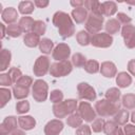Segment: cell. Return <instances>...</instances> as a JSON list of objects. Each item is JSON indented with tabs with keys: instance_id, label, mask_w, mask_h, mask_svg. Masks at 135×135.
I'll use <instances>...</instances> for the list:
<instances>
[{
	"instance_id": "2",
	"label": "cell",
	"mask_w": 135,
	"mask_h": 135,
	"mask_svg": "<svg viewBox=\"0 0 135 135\" xmlns=\"http://www.w3.org/2000/svg\"><path fill=\"white\" fill-rule=\"evenodd\" d=\"M77 109H78V102H77L76 99H73V98L63 100V101H61L59 103H56L52 108L53 114L58 119L64 118V117L69 116V115L77 112L76 111Z\"/></svg>"
},
{
	"instance_id": "26",
	"label": "cell",
	"mask_w": 135,
	"mask_h": 135,
	"mask_svg": "<svg viewBox=\"0 0 135 135\" xmlns=\"http://www.w3.org/2000/svg\"><path fill=\"white\" fill-rule=\"evenodd\" d=\"M35 9V4L32 1L25 0V1H21L18 4V12L24 16L26 15H31Z\"/></svg>"
},
{
	"instance_id": "57",
	"label": "cell",
	"mask_w": 135,
	"mask_h": 135,
	"mask_svg": "<svg viewBox=\"0 0 135 135\" xmlns=\"http://www.w3.org/2000/svg\"><path fill=\"white\" fill-rule=\"evenodd\" d=\"M130 135H135V133H132V134H130Z\"/></svg>"
},
{
	"instance_id": "40",
	"label": "cell",
	"mask_w": 135,
	"mask_h": 135,
	"mask_svg": "<svg viewBox=\"0 0 135 135\" xmlns=\"http://www.w3.org/2000/svg\"><path fill=\"white\" fill-rule=\"evenodd\" d=\"M33 83H34V80H33V78H32L31 76H28V75H22V76L19 78V80L15 83V85L30 89V86L33 85Z\"/></svg>"
},
{
	"instance_id": "11",
	"label": "cell",
	"mask_w": 135,
	"mask_h": 135,
	"mask_svg": "<svg viewBox=\"0 0 135 135\" xmlns=\"http://www.w3.org/2000/svg\"><path fill=\"white\" fill-rule=\"evenodd\" d=\"M121 36L128 49H135V25L126 24L121 28Z\"/></svg>"
},
{
	"instance_id": "39",
	"label": "cell",
	"mask_w": 135,
	"mask_h": 135,
	"mask_svg": "<svg viewBox=\"0 0 135 135\" xmlns=\"http://www.w3.org/2000/svg\"><path fill=\"white\" fill-rule=\"evenodd\" d=\"M118 128V124L114 120H107L103 126V132L105 135H113Z\"/></svg>"
},
{
	"instance_id": "30",
	"label": "cell",
	"mask_w": 135,
	"mask_h": 135,
	"mask_svg": "<svg viewBox=\"0 0 135 135\" xmlns=\"http://www.w3.org/2000/svg\"><path fill=\"white\" fill-rule=\"evenodd\" d=\"M38 46H39V51L41 53H43L45 55H49V54H51V52L53 53L54 42L49 38H42Z\"/></svg>"
},
{
	"instance_id": "13",
	"label": "cell",
	"mask_w": 135,
	"mask_h": 135,
	"mask_svg": "<svg viewBox=\"0 0 135 135\" xmlns=\"http://www.w3.org/2000/svg\"><path fill=\"white\" fill-rule=\"evenodd\" d=\"M18 118L15 116H6L0 124V134H11L18 127Z\"/></svg>"
},
{
	"instance_id": "35",
	"label": "cell",
	"mask_w": 135,
	"mask_h": 135,
	"mask_svg": "<svg viewBox=\"0 0 135 135\" xmlns=\"http://www.w3.org/2000/svg\"><path fill=\"white\" fill-rule=\"evenodd\" d=\"M12 95H13V92L8 88H1L0 89V98H1L0 108L1 109H3L5 107V104L11 100Z\"/></svg>"
},
{
	"instance_id": "23",
	"label": "cell",
	"mask_w": 135,
	"mask_h": 135,
	"mask_svg": "<svg viewBox=\"0 0 135 135\" xmlns=\"http://www.w3.org/2000/svg\"><path fill=\"white\" fill-rule=\"evenodd\" d=\"M0 71L4 72L5 70L8 69V65L12 61V53L7 49H2L0 53Z\"/></svg>"
},
{
	"instance_id": "19",
	"label": "cell",
	"mask_w": 135,
	"mask_h": 135,
	"mask_svg": "<svg viewBox=\"0 0 135 135\" xmlns=\"http://www.w3.org/2000/svg\"><path fill=\"white\" fill-rule=\"evenodd\" d=\"M88 9L82 6V7H77V8H74L71 13V17L72 19L77 23V24H81V23H84L88 19Z\"/></svg>"
},
{
	"instance_id": "25",
	"label": "cell",
	"mask_w": 135,
	"mask_h": 135,
	"mask_svg": "<svg viewBox=\"0 0 135 135\" xmlns=\"http://www.w3.org/2000/svg\"><path fill=\"white\" fill-rule=\"evenodd\" d=\"M130 119V113L127 109H120L115 115H114V121L118 126H124L128 123Z\"/></svg>"
},
{
	"instance_id": "3",
	"label": "cell",
	"mask_w": 135,
	"mask_h": 135,
	"mask_svg": "<svg viewBox=\"0 0 135 135\" xmlns=\"http://www.w3.org/2000/svg\"><path fill=\"white\" fill-rule=\"evenodd\" d=\"M94 109L96 111V114H98L100 117H110L114 116L120 110V104L111 102L108 99L103 98L96 101Z\"/></svg>"
},
{
	"instance_id": "54",
	"label": "cell",
	"mask_w": 135,
	"mask_h": 135,
	"mask_svg": "<svg viewBox=\"0 0 135 135\" xmlns=\"http://www.w3.org/2000/svg\"><path fill=\"white\" fill-rule=\"evenodd\" d=\"M113 135H126V134H124V132H123V130L121 128H118Z\"/></svg>"
},
{
	"instance_id": "7",
	"label": "cell",
	"mask_w": 135,
	"mask_h": 135,
	"mask_svg": "<svg viewBox=\"0 0 135 135\" xmlns=\"http://www.w3.org/2000/svg\"><path fill=\"white\" fill-rule=\"evenodd\" d=\"M103 21H104L103 17H99V16L90 14L88 16L85 23H84L85 31L90 34H93V35L100 33L101 28L103 27Z\"/></svg>"
},
{
	"instance_id": "14",
	"label": "cell",
	"mask_w": 135,
	"mask_h": 135,
	"mask_svg": "<svg viewBox=\"0 0 135 135\" xmlns=\"http://www.w3.org/2000/svg\"><path fill=\"white\" fill-rule=\"evenodd\" d=\"M63 122L61 119H52L44 126V134L45 135H59L63 130Z\"/></svg>"
},
{
	"instance_id": "50",
	"label": "cell",
	"mask_w": 135,
	"mask_h": 135,
	"mask_svg": "<svg viewBox=\"0 0 135 135\" xmlns=\"http://www.w3.org/2000/svg\"><path fill=\"white\" fill-rule=\"evenodd\" d=\"M34 4H35V6H37L39 8H44L50 4V1L49 0H35Z\"/></svg>"
},
{
	"instance_id": "56",
	"label": "cell",
	"mask_w": 135,
	"mask_h": 135,
	"mask_svg": "<svg viewBox=\"0 0 135 135\" xmlns=\"http://www.w3.org/2000/svg\"><path fill=\"white\" fill-rule=\"evenodd\" d=\"M0 135H8V134H0Z\"/></svg>"
},
{
	"instance_id": "41",
	"label": "cell",
	"mask_w": 135,
	"mask_h": 135,
	"mask_svg": "<svg viewBox=\"0 0 135 135\" xmlns=\"http://www.w3.org/2000/svg\"><path fill=\"white\" fill-rule=\"evenodd\" d=\"M30 111V102L27 100H20L16 103V112L20 115L25 114Z\"/></svg>"
},
{
	"instance_id": "43",
	"label": "cell",
	"mask_w": 135,
	"mask_h": 135,
	"mask_svg": "<svg viewBox=\"0 0 135 135\" xmlns=\"http://www.w3.org/2000/svg\"><path fill=\"white\" fill-rule=\"evenodd\" d=\"M7 74H8V76L11 77L13 83H16V82L19 80V78L22 76V72H21V70L18 69V68H16V66L11 68V69L8 70Z\"/></svg>"
},
{
	"instance_id": "47",
	"label": "cell",
	"mask_w": 135,
	"mask_h": 135,
	"mask_svg": "<svg viewBox=\"0 0 135 135\" xmlns=\"http://www.w3.org/2000/svg\"><path fill=\"white\" fill-rule=\"evenodd\" d=\"M116 17H117L116 19L120 22V24H123V25L130 24L131 21H132V18L130 16H128L127 14H124V13H117V16Z\"/></svg>"
},
{
	"instance_id": "4",
	"label": "cell",
	"mask_w": 135,
	"mask_h": 135,
	"mask_svg": "<svg viewBox=\"0 0 135 135\" xmlns=\"http://www.w3.org/2000/svg\"><path fill=\"white\" fill-rule=\"evenodd\" d=\"M32 95L35 101L44 102L49 96V84L43 79H37L32 85Z\"/></svg>"
},
{
	"instance_id": "22",
	"label": "cell",
	"mask_w": 135,
	"mask_h": 135,
	"mask_svg": "<svg viewBox=\"0 0 135 135\" xmlns=\"http://www.w3.org/2000/svg\"><path fill=\"white\" fill-rule=\"evenodd\" d=\"M41 39H40V36L31 32V33H27L24 35L23 37V43L24 45H26L27 47H36L39 45Z\"/></svg>"
},
{
	"instance_id": "48",
	"label": "cell",
	"mask_w": 135,
	"mask_h": 135,
	"mask_svg": "<svg viewBox=\"0 0 135 135\" xmlns=\"http://www.w3.org/2000/svg\"><path fill=\"white\" fill-rule=\"evenodd\" d=\"M123 132L126 135H130L132 133H135V126L132 123H127L123 126Z\"/></svg>"
},
{
	"instance_id": "32",
	"label": "cell",
	"mask_w": 135,
	"mask_h": 135,
	"mask_svg": "<svg viewBox=\"0 0 135 135\" xmlns=\"http://www.w3.org/2000/svg\"><path fill=\"white\" fill-rule=\"evenodd\" d=\"M76 40H77V42H78L79 45L86 46V45L91 44V35H90V33H88L84 30L79 31L76 34Z\"/></svg>"
},
{
	"instance_id": "15",
	"label": "cell",
	"mask_w": 135,
	"mask_h": 135,
	"mask_svg": "<svg viewBox=\"0 0 135 135\" xmlns=\"http://www.w3.org/2000/svg\"><path fill=\"white\" fill-rule=\"evenodd\" d=\"M19 17V14L17 12V9L13 6H7L3 9V12L1 13V18L3 20V22L7 23L8 25L9 24H14L17 19Z\"/></svg>"
},
{
	"instance_id": "46",
	"label": "cell",
	"mask_w": 135,
	"mask_h": 135,
	"mask_svg": "<svg viewBox=\"0 0 135 135\" xmlns=\"http://www.w3.org/2000/svg\"><path fill=\"white\" fill-rule=\"evenodd\" d=\"M13 84V81L11 79V77L8 76L7 73H1L0 74V85L2 88L4 86H9Z\"/></svg>"
},
{
	"instance_id": "17",
	"label": "cell",
	"mask_w": 135,
	"mask_h": 135,
	"mask_svg": "<svg viewBox=\"0 0 135 135\" xmlns=\"http://www.w3.org/2000/svg\"><path fill=\"white\" fill-rule=\"evenodd\" d=\"M84 7L91 12V14L103 17V6L102 2H99L97 0H85L84 1Z\"/></svg>"
},
{
	"instance_id": "36",
	"label": "cell",
	"mask_w": 135,
	"mask_h": 135,
	"mask_svg": "<svg viewBox=\"0 0 135 135\" xmlns=\"http://www.w3.org/2000/svg\"><path fill=\"white\" fill-rule=\"evenodd\" d=\"M32 32L39 35V36H42L45 34L46 32V24L44 21L42 20H35L34 24H33V27H32Z\"/></svg>"
},
{
	"instance_id": "16",
	"label": "cell",
	"mask_w": 135,
	"mask_h": 135,
	"mask_svg": "<svg viewBox=\"0 0 135 135\" xmlns=\"http://www.w3.org/2000/svg\"><path fill=\"white\" fill-rule=\"evenodd\" d=\"M100 74L107 78H113L117 75V68L112 61H103L100 64Z\"/></svg>"
},
{
	"instance_id": "29",
	"label": "cell",
	"mask_w": 135,
	"mask_h": 135,
	"mask_svg": "<svg viewBox=\"0 0 135 135\" xmlns=\"http://www.w3.org/2000/svg\"><path fill=\"white\" fill-rule=\"evenodd\" d=\"M82 121H83V119L81 118V116L78 112H75V113L69 115L66 118V124L71 128H74V129L79 128L82 124Z\"/></svg>"
},
{
	"instance_id": "45",
	"label": "cell",
	"mask_w": 135,
	"mask_h": 135,
	"mask_svg": "<svg viewBox=\"0 0 135 135\" xmlns=\"http://www.w3.org/2000/svg\"><path fill=\"white\" fill-rule=\"evenodd\" d=\"M75 135H92V129L89 124H81L76 129Z\"/></svg>"
},
{
	"instance_id": "52",
	"label": "cell",
	"mask_w": 135,
	"mask_h": 135,
	"mask_svg": "<svg viewBox=\"0 0 135 135\" xmlns=\"http://www.w3.org/2000/svg\"><path fill=\"white\" fill-rule=\"evenodd\" d=\"M0 27H1V31H2V34H1V39H3L6 35V27L3 23H0Z\"/></svg>"
},
{
	"instance_id": "5",
	"label": "cell",
	"mask_w": 135,
	"mask_h": 135,
	"mask_svg": "<svg viewBox=\"0 0 135 135\" xmlns=\"http://www.w3.org/2000/svg\"><path fill=\"white\" fill-rule=\"evenodd\" d=\"M72 71H73V64L70 60L56 61L52 63L50 68V74L55 78L68 76L69 74H71Z\"/></svg>"
},
{
	"instance_id": "18",
	"label": "cell",
	"mask_w": 135,
	"mask_h": 135,
	"mask_svg": "<svg viewBox=\"0 0 135 135\" xmlns=\"http://www.w3.org/2000/svg\"><path fill=\"white\" fill-rule=\"evenodd\" d=\"M18 124L21 130L31 131L36 127V119L31 115H21L18 117Z\"/></svg>"
},
{
	"instance_id": "10",
	"label": "cell",
	"mask_w": 135,
	"mask_h": 135,
	"mask_svg": "<svg viewBox=\"0 0 135 135\" xmlns=\"http://www.w3.org/2000/svg\"><path fill=\"white\" fill-rule=\"evenodd\" d=\"M77 112L80 114L81 118L86 122H93L96 119V111L93 109L89 101H81L78 104Z\"/></svg>"
},
{
	"instance_id": "38",
	"label": "cell",
	"mask_w": 135,
	"mask_h": 135,
	"mask_svg": "<svg viewBox=\"0 0 135 135\" xmlns=\"http://www.w3.org/2000/svg\"><path fill=\"white\" fill-rule=\"evenodd\" d=\"M22 33H23V32L21 31L20 26H19L18 24H16V23L9 24V25L6 26V35H8V36L12 37V38L20 37Z\"/></svg>"
},
{
	"instance_id": "51",
	"label": "cell",
	"mask_w": 135,
	"mask_h": 135,
	"mask_svg": "<svg viewBox=\"0 0 135 135\" xmlns=\"http://www.w3.org/2000/svg\"><path fill=\"white\" fill-rule=\"evenodd\" d=\"M70 4L74 7V8H77V7H82V6H84V1H82V0H76V1H74V0H72L71 2H70Z\"/></svg>"
},
{
	"instance_id": "12",
	"label": "cell",
	"mask_w": 135,
	"mask_h": 135,
	"mask_svg": "<svg viewBox=\"0 0 135 135\" xmlns=\"http://www.w3.org/2000/svg\"><path fill=\"white\" fill-rule=\"evenodd\" d=\"M71 56V47L69 44L61 42L58 43L52 53V57L53 59H55L56 61H63V60H69V57Z\"/></svg>"
},
{
	"instance_id": "42",
	"label": "cell",
	"mask_w": 135,
	"mask_h": 135,
	"mask_svg": "<svg viewBox=\"0 0 135 135\" xmlns=\"http://www.w3.org/2000/svg\"><path fill=\"white\" fill-rule=\"evenodd\" d=\"M63 96H64V95H63L62 91L56 89V90H53V91L50 93V100H51L54 104H56V103H59V102L63 101Z\"/></svg>"
},
{
	"instance_id": "49",
	"label": "cell",
	"mask_w": 135,
	"mask_h": 135,
	"mask_svg": "<svg viewBox=\"0 0 135 135\" xmlns=\"http://www.w3.org/2000/svg\"><path fill=\"white\" fill-rule=\"evenodd\" d=\"M128 71L131 74V76H135V59H131L128 62Z\"/></svg>"
},
{
	"instance_id": "27",
	"label": "cell",
	"mask_w": 135,
	"mask_h": 135,
	"mask_svg": "<svg viewBox=\"0 0 135 135\" xmlns=\"http://www.w3.org/2000/svg\"><path fill=\"white\" fill-rule=\"evenodd\" d=\"M120 96H121V92L118 88H110L104 93V98L114 103H118Z\"/></svg>"
},
{
	"instance_id": "33",
	"label": "cell",
	"mask_w": 135,
	"mask_h": 135,
	"mask_svg": "<svg viewBox=\"0 0 135 135\" xmlns=\"http://www.w3.org/2000/svg\"><path fill=\"white\" fill-rule=\"evenodd\" d=\"M121 104L127 110L135 109V94H133V93L124 94L121 98Z\"/></svg>"
},
{
	"instance_id": "1",
	"label": "cell",
	"mask_w": 135,
	"mask_h": 135,
	"mask_svg": "<svg viewBox=\"0 0 135 135\" xmlns=\"http://www.w3.org/2000/svg\"><path fill=\"white\" fill-rule=\"evenodd\" d=\"M53 24L57 27L58 33L62 39L72 37L75 34V24L72 17L62 11H58L53 15Z\"/></svg>"
},
{
	"instance_id": "53",
	"label": "cell",
	"mask_w": 135,
	"mask_h": 135,
	"mask_svg": "<svg viewBox=\"0 0 135 135\" xmlns=\"http://www.w3.org/2000/svg\"><path fill=\"white\" fill-rule=\"evenodd\" d=\"M11 135H25V133L23 132V130H15L13 133H11Z\"/></svg>"
},
{
	"instance_id": "9",
	"label": "cell",
	"mask_w": 135,
	"mask_h": 135,
	"mask_svg": "<svg viewBox=\"0 0 135 135\" xmlns=\"http://www.w3.org/2000/svg\"><path fill=\"white\" fill-rule=\"evenodd\" d=\"M77 94L80 99L88 101H94L97 97L95 89L86 82H80L77 84Z\"/></svg>"
},
{
	"instance_id": "34",
	"label": "cell",
	"mask_w": 135,
	"mask_h": 135,
	"mask_svg": "<svg viewBox=\"0 0 135 135\" xmlns=\"http://www.w3.org/2000/svg\"><path fill=\"white\" fill-rule=\"evenodd\" d=\"M84 71L89 74H96L100 71V64L97 60L95 59H90V60H86V63L84 64L83 66Z\"/></svg>"
},
{
	"instance_id": "44",
	"label": "cell",
	"mask_w": 135,
	"mask_h": 135,
	"mask_svg": "<svg viewBox=\"0 0 135 135\" xmlns=\"http://www.w3.org/2000/svg\"><path fill=\"white\" fill-rule=\"evenodd\" d=\"M104 122L105 120L103 118H96L93 122H92V126H91V129L93 132L95 133H99L101 131H103V126H104Z\"/></svg>"
},
{
	"instance_id": "8",
	"label": "cell",
	"mask_w": 135,
	"mask_h": 135,
	"mask_svg": "<svg viewBox=\"0 0 135 135\" xmlns=\"http://www.w3.org/2000/svg\"><path fill=\"white\" fill-rule=\"evenodd\" d=\"M113 37L109 35L108 33H98L95 35L91 36V44L95 47H100V49H107L110 47L113 44Z\"/></svg>"
},
{
	"instance_id": "28",
	"label": "cell",
	"mask_w": 135,
	"mask_h": 135,
	"mask_svg": "<svg viewBox=\"0 0 135 135\" xmlns=\"http://www.w3.org/2000/svg\"><path fill=\"white\" fill-rule=\"evenodd\" d=\"M13 92V96L15 99L17 100H24L28 94H30V89L27 88H22V86H18V85H14L12 89Z\"/></svg>"
},
{
	"instance_id": "37",
	"label": "cell",
	"mask_w": 135,
	"mask_h": 135,
	"mask_svg": "<svg viewBox=\"0 0 135 135\" xmlns=\"http://www.w3.org/2000/svg\"><path fill=\"white\" fill-rule=\"evenodd\" d=\"M71 62L76 68H83L84 64L86 63V58L81 53H75L72 56V61Z\"/></svg>"
},
{
	"instance_id": "24",
	"label": "cell",
	"mask_w": 135,
	"mask_h": 135,
	"mask_svg": "<svg viewBox=\"0 0 135 135\" xmlns=\"http://www.w3.org/2000/svg\"><path fill=\"white\" fill-rule=\"evenodd\" d=\"M35 20L30 17V16H23L19 19V22H18V25L20 26L21 31L25 34L27 33H31L32 32V27H33V24H34Z\"/></svg>"
},
{
	"instance_id": "21",
	"label": "cell",
	"mask_w": 135,
	"mask_h": 135,
	"mask_svg": "<svg viewBox=\"0 0 135 135\" xmlns=\"http://www.w3.org/2000/svg\"><path fill=\"white\" fill-rule=\"evenodd\" d=\"M120 27H121V24L120 22L116 19V18H111L109 19L105 24H104V28H105V33H108L109 35H114V34H117L119 31H120Z\"/></svg>"
},
{
	"instance_id": "6",
	"label": "cell",
	"mask_w": 135,
	"mask_h": 135,
	"mask_svg": "<svg viewBox=\"0 0 135 135\" xmlns=\"http://www.w3.org/2000/svg\"><path fill=\"white\" fill-rule=\"evenodd\" d=\"M50 68H51L50 58L45 55H41L36 59L34 63L33 73L37 77H42L47 73H50Z\"/></svg>"
},
{
	"instance_id": "20",
	"label": "cell",
	"mask_w": 135,
	"mask_h": 135,
	"mask_svg": "<svg viewBox=\"0 0 135 135\" xmlns=\"http://www.w3.org/2000/svg\"><path fill=\"white\" fill-rule=\"evenodd\" d=\"M116 84L120 89L129 88L132 84V76L127 72H119L116 75Z\"/></svg>"
},
{
	"instance_id": "55",
	"label": "cell",
	"mask_w": 135,
	"mask_h": 135,
	"mask_svg": "<svg viewBox=\"0 0 135 135\" xmlns=\"http://www.w3.org/2000/svg\"><path fill=\"white\" fill-rule=\"evenodd\" d=\"M130 119H131V121L135 124V111H133V112L131 113V115H130Z\"/></svg>"
},
{
	"instance_id": "31",
	"label": "cell",
	"mask_w": 135,
	"mask_h": 135,
	"mask_svg": "<svg viewBox=\"0 0 135 135\" xmlns=\"http://www.w3.org/2000/svg\"><path fill=\"white\" fill-rule=\"evenodd\" d=\"M103 6V16L111 17L117 13V3L114 1H104L102 2Z\"/></svg>"
}]
</instances>
